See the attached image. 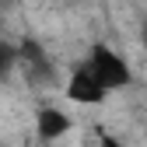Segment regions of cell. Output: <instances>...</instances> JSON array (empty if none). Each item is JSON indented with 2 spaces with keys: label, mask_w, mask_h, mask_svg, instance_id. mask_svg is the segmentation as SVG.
Here are the masks:
<instances>
[{
  "label": "cell",
  "mask_w": 147,
  "mask_h": 147,
  "mask_svg": "<svg viewBox=\"0 0 147 147\" xmlns=\"http://www.w3.org/2000/svg\"><path fill=\"white\" fill-rule=\"evenodd\" d=\"M88 67L95 70V77L109 88V91H119V88H126L130 84V63H126L119 53L112 49V46H105V42H98L95 49H91V56H88Z\"/></svg>",
  "instance_id": "cell-1"
},
{
  "label": "cell",
  "mask_w": 147,
  "mask_h": 147,
  "mask_svg": "<svg viewBox=\"0 0 147 147\" xmlns=\"http://www.w3.org/2000/svg\"><path fill=\"white\" fill-rule=\"evenodd\" d=\"M67 95H70V102H77V105H102L105 95H109V88L95 77V70H91L88 60H84V63L74 67L70 81H67Z\"/></svg>",
  "instance_id": "cell-2"
},
{
  "label": "cell",
  "mask_w": 147,
  "mask_h": 147,
  "mask_svg": "<svg viewBox=\"0 0 147 147\" xmlns=\"http://www.w3.org/2000/svg\"><path fill=\"white\" fill-rule=\"evenodd\" d=\"M140 42H144V49H147V21H144V28H140Z\"/></svg>",
  "instance_id": "cell-5"
},
{
  "label": "cell",
  "mask_w": 147,
  "mask_h": 147,
  "mask_svg": "<svg viewBox=\"0 0 147 147\" xmlns=\"http://www.w3.org/2000/svg\"><path fill=\"white\" fill-rule=\"evenodd\" d=\"M35 130H39L42 140H60L67 130H70V116L63 109H53V105H42L35 112Z\"/></svg>",
  "instance_id": "cell-3"
},
{
  "label": "cell",
  "mask_w": 147,
  "mask_h": 147,
  "mask_svg": "<svg viewBox=\"0 0 147 147\" xmlns=\"http://www.w3.org/2000/svg\"><path fill=\"white\" fill-rule=\"evenodd\" d=\"M14 67H18V46L0 42V81H7Z\"/></svg>",
  "instance_id": "cell-4"
}]
</instances>
